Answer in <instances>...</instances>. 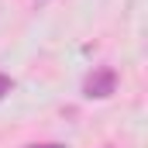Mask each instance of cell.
Wrapping results in <instances>:
<instances>
[{
	"label": "cell",
	"instance_id": "3957f363",
	"mask_svg": "<svg viewBox=\"0 0 148 148\" xmlns=\"http://www.w3.org/2000/svg\"><path fill=\"white\" fill-rule=\"evenodd\" d=\"M31 148H66V145H31Z\"/></svg>",
	"mask_w": 148,
	"mask_h": 148
},
{
	"label": "cell",
	"instance_id": "6da1fadb",
	"mask_svg": "<svg viewBox=\"0 0 148 148\" xmlns=\"http://www.w3.org/2000/svg\"><path fill=\"white\" fill-rule=\"evenodd\" d=\"M114 90H117V73L110 66H100L83 79V97L86 100H107Z\"/></svg>",
	"mask_w": 148,
	"mask_h": 148
},
{
	"label": "cell",
	"instance_id": "7a4b0ae2",
	"mask_svg": "<svg viewBox=\"0 0 148 148\" xmlns=\"http://www.w3.org/2000/svg\"><path fill=\"white\" fill-rule=\"evenodd\" d=\"M10 90H14V79H10L7 73H0V100H3V97H7Z\"/></svg>",
	"mask_w": 148,
	"mask_h": 148
},
{
	"label": "cell",
	"instance_id": "277c9868",
	"mask_svg": "<svg viewBox=\"0 0 148 148\" xmlns=\"http://www.w3.org/2000/svg\"><path fill=\"white\" fill-rule=\"evenodd\" d=\"M38 3H41V0H38Z\"/></svg>",
	"mask_w": 148,
	"mask_h": 148
}]
</instances>
